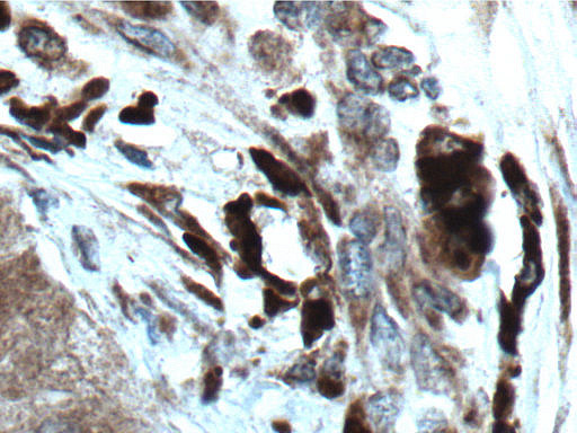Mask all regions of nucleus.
Here are the masks:
<instances>
[{
  "mask_svg": "<svg viewBox=\"0 0 577 433\" xmlns=\"http://www.w3.org/2000/svg\"><path fill=\"white\" fill-rule=\"evenodd\" d=\"M117 148L130 163L142 167V169H153V162L150 161L145 150H142L135 145L124 143V141H118Z\"/></svg>",
  "mask_w": 577,
  "mask_h": 433,
  "instance_id": "2f4dec72",
  "label": "nucleus"
},
{
  "mask_svg": "<svg viewBox=\"0 0 577 433\" xmlns=\"http://www.w3.org/2000/svg\"><path fill=\"white\" fill-rule=\"evenodd\" d=\"M279 105L282 110L301 119L312 118L316 110L315 97L304 88L284 94L279 100Z\"/></svg>",
  "mask_w": 577,
  "mask_h": 433,
  "instance_id": "412c9836",
  "label": "nucleus"
},
{
  "mask_svg": "<svg viewBox=\"0 0 577 433\" xmlns=\"http://www.w3.org/2000/svg\"><path fill=\"white\" fill-rule=\"evenodd\" d=\"M35 433H81L77 424L66 419H50L43 424Z\"/></svg>",
  "mask_w": 577,
  "mask_h": 433,
  "instance_id": "c9c22d12",
  "label": "nucleus"
},
{
  "mask_svg": "<svg viewBox=\"0 0 577 433\" xmlns=\"http://www.w3.org/2000/svg\"><path fill=\"white\" fill-rule=\"evenodd\" d=\"M256 201L259 202L260 206L263 207H269V208H277V209H283L284 206L283 203L277 199L271 198L269 196H266V194L264 193H259L256 194Z\"/></svg>",
  "mask_w": 577,
  "mask_h": 433,
  "instance_id": "a18cd8bd",
  "label": "nucleus"
},
{
  "mask_svg": "<svg viewBox=\"0 0 577 433\" xmlns=\"http://www.w3.org/2000/svg\"><path fill=\"white\" fill-rule=\"evenodd\" d=\"M346 77L363 94L376 96L383 91V78L360 50H351L346 56Z\"/></svg>",
  "mask_w": 577,
  "mask_h": 433,
  "instance_id": "9b49d317",
  "label": "nucleus"
},
{
  "mask_svg": "<svg viewBox=\"0 0 577 433\" xmlns=\"http://www.w3.org/2000/svg\"><path fill=\"white\" fill-rule=\"evenodd\" d=\"M417 433H456V431L449 427L443 415L433 412L424 415L421 430Z\"/></svg>",
  "mask_w": 577,
  "mask_h": 433,
  "instance_id": "473e14b6",
  "label": "nucleus"
},
{
  "mask_svg": "<svg viewBox=\"0 0 577 433\" xmlns=\"http://www.w3.org/2000/svg\"><path fill=\"white\" fill-rule=\"evenodd\" d=\"M552 197L554 200L557 224L559 258H561V287L568 288L570 287V280H567L568 273H570V220L567 218V211L562 198L559 197L555 189H552Z\"/></svg>",
  "mask_w": 577,
  "mask_h": 433,
  "instance_id": "ddd939ff",
  "label": "nucleus"
},
{
  "mask_svg": "<svg viewBox=\"0 0 577 433\" xmlns=\"http://www.w3.org/2000/svg\"><path fill=\"white\" fill-rule=\"evenodd\" d=\"M274 14L290 30L305 26V3H275Z\"/></svg>",
  "mask_w": 577,
  "mask_h": 433,
  "instance_id": "bb28decb",
  "label": "nucleus"
},
{
  "mask_svg": "<svg viewBox=\"0 0 577 433\" xmlns=\"http://www.w3.org/2000/svg\"><path fill=\"white\" fill-rule=\"evenodd\" d=\"M379 109L380 105L370 102L366 97L349 94L337 105V117L344 128L361 131L370 137Z\"/></svg>",
  "mask_w": 577,
  "mask_h": 433,
  "instance_id": "0eeeda50",
  "label": "nucleus"
},
{
  "mask_svg": "<svg viewBox=\"0 0 577 433\" xmlns=\"http://www.w3.org/2000/svg\"><path fill=\"white\" fill-rule=\"evenodd\" d=\"M124 11L138 20H163L173 11L171 3L141 2L123 3Z\"/></svg>",
  "mask_w": 577,
  "mask_h": 433,
  "instance_id": "b1692460",
  "label": "nucleus"
},
{
  "mask_svg": "<svg viewBox=\"0 0 577 433\" xmlns=\"http://www.w3.org/2000/svg\"><path fill=\"white\" fill-rule=\"evenodd\" d=\"M19 42L22 50L34 58L46 61H57L65 56L66 44L55 32L29 26L21 31Z\"/></svg>",
  "mask_w": 577,
  "mask_h": 433,
  "instance_id": "6e6552de",
  "label": "nucleus"
},
{
  "mask_svg": "<svg viewBox=\"0 0 577 433\" xmlns=\"http://www.w3.org/2000/svg\"><path fill=\"white\" fill-rule=\"evenodd\" d=\"M183 240L194 254L199 255L201 259L211 264L212 267L218 265L219 260L217 253L212 250V247L209 244L201 240L197 235L185 234Z\"/></svg>",
  "mask_w": 577,
  "mask_h": 433,
  "instance_id": "7c9ffc66",
  "label": "nucleus"
},
{
  "mask_svg": "<svg viewBox=\"0 0 577 433\" xmlns=\"http://www.w3.org/2000/svg\"><path fill=\"white\" fill-rule=\"evenodd\" d=\"M158 97L152 92H145L139 96L136 106H128L120 113L119 119L124 125L152 126L155 123V106Z\"/></svg>",
  "mask_w": 577,
  "mask_h": 433,
  "instance_id": "f3484780",
  "label": "nucleus"
},
{
  "mask_svg": "<svg viewBox=\"0 0 577 433\" xmlns=\"http://www.w3.org/2000/svg\"><path fill=\"white\" fill-rule=\"evenodd\" d=\"M191 290H193V293L195 291V294L199 295L202 299L206 300V302L210 303L211 305L219 306V300L217 297L213 296L206 288L193 285Z\"/></svg>",
  "mask_w": 577,
  "mask_h": 433,
  "instance_id": "de8ad7c7",
  "label": "nucleus"
},
{
  "mask_svg": "<svg viewBox=\"0 0 577 433\" xmlns=\"http://www.w3.org/2000/svg\"><path fill=\"white\" fill-rule=\"evenodd\" d=\"M411 364L420 390L446 395L454 388L451 368L424 334H417L413 339Z\"/></svg>",
  "mask_w": 577,
  "mask_h": 433,
  "instance_id": "f257e3e1",
  "label": "nucleus"
},
{
  "mask_svg": "<svg viewBox=\"0 0 577 433\" xmlns=\"http://www.w3.org/2000/svg\"><path fill=\"white\" fill-rule=\"evenodd\" d=\"M339 259L346 289L354 298H368L374 285V265L367 245L345 240L339 247Z\"/></svg>",
  "mask_w": 577,
  "mask_h": 433,
  "instance_id": "7ed1b4c3",
  "label": "nucleus"
},
{
  "mask_svg": "<svg viewBox=\"0 0 577 433\" xmlns=\"http://www.w3.org/2000/svg\"><path fill=\"white\" fill-rule=\"evenodd\" d=\"M286 44L271 33L257 34L252 43L254 57L266 69L277 68L286 59Z\"/></svg>",
  "mask_w": 577,
  "mask_h": 433,
  "instance_id": "2eb2a0df",
  "label": "nucleus"
},
{
  "mask_svg": "<svg viewBox=\"0 0 577 433\" xmlns=\"http://www.w3.org/2000/svg\"><path fill=\"white\" fill-rule=\"evenodd\" d=\"M282 305V300L278 297H275L273 293H269V295L266 296L265 311L270 315L277 314Z\"/></svg>",
  "mask_w": 577,
  "mask_h": 433,
  "instance_id": "49530a36",
  "label": "nucleus"
},
{
  "mask_svg": "<svg viewBox=\"0 0 577 433\" xmlns=\"http://www.w3.org/2000/svg\"><path fill=\"white\" fill-rule=\"evenodd\" d=\"M319 202L322 203L325 214L331 219V222L337 226H341V211L331 193H328L322 188L315 187Z\"/></svg>",
  "mask_w": 577,
  "mask_h": 433,
  "instance_id": "72a5a7b5",
  "label": "nucleus"
},
{
  "mask_svg": "<svg viewBox=\"0 0 577 433\" xmlns=\"http://www.w3.org/2000/svg\"><path fill=\"white\" fill-rule=\"evenodd\" d=\"M422 91L429 97L430 100L436 101L441 94V86L437 78H424L421 83Z\"/></svg>",
  "mask_w": 577,
  "mask_h": 433,
  "instance_id": "58836bf2",
  "label": "nucleus"
},
{
  "mask_svg": "<svg viewBox=\"0 0 577 433\" xmlns=\"http://www.w3.org/2000/svg\"><path fill=\"white\" fill-rule=\"evenodd\" d=\"M370 341L388 370L394 373L403 371L406 361L405 341L393 318L380 304H377L371 316Z\"/></svg>",
  "mask_w": 577,
  "mask_h": 433,
  "instance_id": "f03ea898",
  "label": "nucleus"
},
{
  "mask_svg": "<svg viewBox=\"0 0 577 433\" xmlns=\"http://www.w3.org/2000/svg\"><path fill=\"white\" fill-rule=\"evenodd\" d=\"M388 94L394 101L406 102L419 97L420 91L406 78H398L388 86Z\"/></svg>",
  "mask_w": 577,
  "mask_h": 433,
  "instance_id": "c756f323",
  "label": "nucleus"
},
{
  "mask_svg": "<svg viewBox=\"0 0 577 433\" xmlns=\"http://www.w3.org/2000/svg\"><path fill=\"white\" fill-rule=\"evenodd\" d=\"M380 220L377 212L365 209L357 212L350 220V231L357 241L368 245L374 242L379 233Z\"/></svg>",
  "mask_w": 577,
  "mask_h": 433,
  "instance_id": "aec40b11",
  "label": "nucleus"
},
{
  "mask_svg": "<svg viewBox=\"0 0 577 433\" xmlns=\"http://www.w3.org/2000/svg\"><path fill=\"white\" fill-rule=\"evenodd\" d=\"M386 236L383 246L384 263L390 272L401 269L406 259V231L403 218L394 207L385 210Z\"/></svg>",
  "mask_w": 577,
  "mask_h": 433,
  "instance_id": "1a4fd4ad",
  "label": "nucleus"
},
{
  "mask_svg": "<svg viewBox=\"0 0 577 433\" xmlns=\"http://www.w3.org/2000/svg\"><path fill=\"white\" fill-rule=\"evenodd\" d=\"M401 158L398 143L392 138H383L377 141L371 150L372 163L376 169L384 173H393Z\"/></svg>",
  "mask_w": 577,
  "mask_h": 433,
  "instance_id": "6ab92c4d",
  "label": "nucleus"
},
{
  "mask_svg": "<svg viewBox=\"0 0 577 433\" xmlns=\"http://www.w3.org/2000/svg\"><path fill=\"white\" fill-rule=\"evenodd\" d=\"M130 191L157 207H170L172 203L181 199L176 191L163 187H153V185L132 184Z\"/></svg>",
  "mask_w": 577,
  "mask_h": 433,
  "instance_id": "a878e982",
  "label": "nucleus"
},
{
  "mask_svg": "<svg viewBox=\"0 0 577 433\" xmlns=\"http://www.w3.org/2000/svg\"><path fill=\"white\" fill-rule=\"evenodd\" d=\"M250 153L257 169L265 175L275 191L289 197H297L307 192L308 189L300 176L270 152L260 148H251Z\"/></svg>",
  "mask_w": 577,
  "mask_h": 433,
  "instance_id": "39448f33",
  "label": "nucleus"
},
{
  "mask_svg": "<svg viewBox=\"0 0 577 433\" xmlns=\"http://www.w3.org/2000/svg\"><path fill=\"white\" fill-rule=\"evenodd\" d=\"M500 344L505 352L516 355L520 331V315L517 307L502 298L501 302Z\"/></svg>",
  "mask_w": 577,
  "mask_h": 433,
  "instance_id": "dca6fc26",
  "label": "nucleus"
},
{
  "mask_svg": "<svg viewBox=\"0 0 577 433\" xmlns=\"http://www.w3.org/2000/svg\"><path fill=\"white\" fill-rule=\"evenodd\" d=\"M305 335L309 342H314L322 334L334 326V311L330 302L319 299L305 306L304 312Z\"/></svg>",
  "mask_w": 577,
  "mask_h": 433,
  "instance_id": "4468645a",
  "label": "nucleus"
},
{
  "mask_svg": "<svg viewBox=\"0 0 577 433\" xmlns=\"http://www.w3.org/2000/svg\"><path fill=\"white\" fill-rule=\"evenodd\" d=\"M75 236L85 258L93 260V256L97 254V245L94 236L84 228H76Z\"/></svg>",
  "mask_w": 577,
  "mask_h": 433,
  "instance_id": "4c0bfd02",
  "label": "nucleus"
},
{
  "mask_svg": "<svg viewBox=\"0 0 577 433\" xmlns=\"http://www.w3.org/2000/svg\"><path fill=\"white\" fill-rule=\"evenodd\" d=\"M220 386V371H211L206 377V399L212 400L219 391Z\"/></svg>",
  "mask_w": 577,
  "mask_h": 433,
  "instance_id": "79ce46f5",
  "label": "nucleus"
},
{
  "mask_svg": "<svg viewBox=\"0 0 577 433\" xmlns=\"http://www.w3.org/2000/svg\"><path fill=\"white\" fill-rule=\"evenodd\" d=\"M415 57L410 50L401 47H383L374 52L371 65L379 70H394L410 67Z\"/></svg>",
  "mask_w": 577,
  "mask_h": 433,
  "instance_id": "a211bd4d",
  "label": "nucleus"
},
{
  "mask_svg": "<svg viewBox=\"0 0 577 433\" xmlns=\"http://www.w3.org/2000/svg\"><path fill=\"white\" fill-rule=\"evenodd\" d=\"M85 108H86L85 102H79L70 105L68 106V108H65L64 110H61L59 112L58 119L61 122L75 120L76 118L81 116V113L84 111Z\"/></svg>",
  "mask_w": 577,
  "mask_h": 433,
  "instance_id": "a19ab883",
  "label": "nucleus"
},
{
  "mask_svg": "<svg viewBox=\"0 0 577 433\" xmlns=\"http://www.w3.org/2000/svg\"><path fill=\"white\" fill-rule=\"evenodd\" d=\"M344 433H374L366 410L359 402L351 405L348 418L345 421Z\"/></svg>",
  "mask_w": 577,
  "mask_h": 433,
  "instance_id": "cd10ccee",
  "label": "nucleus"
},
{
  "mask_svg": "<svg viewBox=\"0 0 577 433\" xmlns=\"http://www.w3.org/2000/svg\"><path fill=\"white\" fill-rule=\"evenodd\" d=\"M106 111V106L102 105L99 108L94 109L84 121V129L92 132L96 127L97 123L102 119Z\"/></svg>",
  "mask_w": 577,
  "mask_h": 433,
  "instance_id": "37998d69",
  "label": "nucleus"
},
{
  "mask_svg": "<svg viewBox=\"0 0 577 433\" xmlns=\"http://www.w3.org/2000/svg\"><path fill=\"white\" fill-rule=\"evenodd\" d=\"M12 23V15L10 7L6 3H0V32L6 31L10 28Z\"/></svg>",
  "mask_w": 577,
  "mask_h": 433,
  "instance_id": "c03bdc74",
  "label": "nucleus"
},
{
  "mask_svg": "<svg viewBox=\"0 0 577 433\" xmlns=\"http://www.w3.org/2000/svg\"><path fill=\"white\" fill-rule=\"evenodd\" d=\"M186 12L203 24H213L219 15L217 3H182Z\"/></svg>",
  "mask_w": 577,
  "mask_h": 433,
  "instance_id": "c85d7f7f",
  "label": "nucleus"
},
{
  "mask_svg": "<svg viewBox=\"0 0 577 433\" xmlns=\"http://www.w3.org/2000/svg\"><path fill=\"white\" fill-rule=\"evenodd\" d=\"M19 83V78L14 73L0 70V95L11 92Z\"/></svg>",
  "mask_w": 577,
  "mask_h": 433,
  "instance_id": "ea45409f",
  "label": "nucleus"
},
{
  "mask_svg": "<svg viewBox=\"0 0 577 433\" xmlns=\"http://www.w3.org/2000/svg\"><path fill=\"white\" fill-rule=\"evenodd\" d=\"M51 132L53 135L67 141L70 145L77 147H84L86 145V138L82 132L69 128L65 122L59 121L56 123L55 126H52Z\"/></svg>",
  "mask_w": 577,
  "mask_h": 433,
  "instance_id": "f704fd0d",
  "label": "nucleus"
},
{
  "mask_svg": "<svg viewBox=\"0 0 577 433\" xmlns=\"http://www.w3.org/2000/svg\"><path fill=\"white\" fill-rule=\"evenodd\" d=\"M342 355H337L324 371L319 379L318 388L327 399H336L343 395L345 386L342 379Z\"/></svg>",
  "mask_w": 577,
  "mask_h": 433,
  "instance_id": "4be33fe9",
  "label": "nucleus"
},
{
  "mask_svg": "<svg viewBox=\"0 0 577 433\" xmlns=\"http://www.w3.org/2000/svg\"><path fill=\"white\" fill-rule=\"evenodd\" d=\"M500 169L504 182L507 183L513 197L526 210L531 222L537 226L543 224L539 194L519 159L513 154H505L501 159Z\"/></svg>",
  "mask_w": 577,
  "mask_h": 433,
  "instance_id": "20e7f679",
  "label": "nucleus"
},
{
  "mask_svg": "<svg viewBox=\"0 0 577 433\" xmlns=\"http://www.w3.org/2000/svg\"><path fill=\"white\" fill-rule=\"evenodd\" d=\"M12 116L24 125L33 129H41L50 120V110L43 108H28L20 100L14 99L11 103Z\"/></svg>",
  "mask_w": 577,
  "mask_h": 433,
  "instance_id": "393cba45",
  "label": "nucleus"
},
{
  "mask_svg": "<svg viewBox=\"0 0 577 433\" xmlns=\"http://www.w3.org/2000/svg\"><path fill=\"white\" fill-rule=\"evenodd\" d=\"M516 402V390L507 379H501L496 386L493 400V414L497 421H508Z\"/></svg>",
  "mask_w": 577,
  "mask_h": 433,
  "instance_id": "5701e85b",
  "label": "nucleus"
},
{
  "mask_svg": "<svg viewBox=\"0 0 577 433\" xmlns=\"http://www.w3.org/2000/svg\"><path fill=\"white\" fill-rule=\"evenodd\" d=\"M493 433H516V430L510 426L508 421H497L494 424Z\"/></svg>",
  "mask_w": 577,
  "mask_h": 433,
  "instance_id": "09e8293b",
  "label": "nucleus"
},
{
  "mask_svg": "<svg viewBox=\"0 0 577 433\" xmlns=\"http://www.w3.org/2000/svg\"><path fill=\"white\" fill-rule=\"evenodd\" d=\"M110 90L109 79L95 78L87 83L83 90V97L86 101H95L101 99Z\"/></svg>",
  "mask_w": 577,
  "mask_h": 433,
  "instance_id": "e433bc0d",
  "label": "nucleus"
},
{
  "mask_svg": "<svg viewBox=\"0 0 577 433\" xmlns=\"http://www.w3.org/2000/svg\"><path fill=\"white\" fill-rule=\"evenodd\" d=\"M403 396L397 391H386L371 396L366 406L368 419L375 423L380 431L389 432L401 412Z\"/></svg>",
  "mask_w": 577,
  "mask_h": 433,
  "instance_id": "f8f14e48",
  "label": "nucleus"
},
{
  "mask_svg": "<svg viewBox=\"0 0 577 433\" xmlns=\"http://www.w3.org/2000/svg\"><path fill=\"white\" fill-rule=\"evenodd\" d=\"M118 30L123 38L146 52L159 57H171L175 52L174 43L163 32L148 26L122 22Z\"/></svg>",
  "mask_w": 577,
  "mask_h": 433,
  "instance_id": "9d476101",
  "label": "nucleus"
},
{
  "mask_svg": "<svg viewBox=\"0 0 577 433\" xmlns=\"http://www.w3.org/2000/svg\"><path fill=\"white\" fill-rule=\"evenodd\" d=\"M413 295L423 312L447 314L456 322H463L467 317V306L463 299L446 287L421 282L414 287Z\"/></svg>",
  "mask_w": 577,
  "mask_h": 433,
  "instance_id": "423d86ee",
  "label": "nucleus"
}]
</instances>
